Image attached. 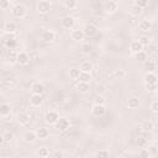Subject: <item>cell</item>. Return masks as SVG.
Wrapping results in <instances>:
<instances>
[{"instance_id":"6da1fadb","label":"cell","mask_w":158,"mask_h":158,"mask_svg":"<svg viewBox=\"0 0 158 158\" xmlns=\"http://www.w3.org/2000/svg\"><path fill=\"white\" fill-rule=\"evenodd\" d=\"M11 15L16 19H23L26 16V7L22 4H16L11 7Z\"/></svg>"},{"instance_id":"7a4b0ae2","label":"cell","mask_w":158,"mask_h":158,"mask_svg":"<svg viewBox=\"0 0 158 158\" xmlns=\"http://www.w3.org/2000/svg\"><path fill=\"white\" fill-rule=\"evenodd\" d=\"M51 7H52V5L47 0H41L36 5V10H37L38 14H47V12H49Z\"/></svg>"},{"instance_id":"3957f363","label":"cell","mask_w":158,"mask_h":158,"mask_svg":"<svg viewBox=\"0 0 158 158\" xmlns=\"http://www.w3.org/2000/svg\"><path fill=\"white\" fill-rule=\"evenodd\" d=\"M54 127H56V130H58V131H60V132H64V131H67V130L70 127V123H69V121H68L67 118L59 117L58 121L54 123Z\"/></svg>"},{"instance_id":"277c9868","label":"cell","mask_w":158,"mask_h":158,"mask_svg":"<svg viewBox=\"0 0 158 158\" xmlns=\"http://www.w3.org/2000/svg\"><path fill=\"white\" fill-rule=\"evenodd\" d=\"M58 118H59V114L57 111H53V110L47 111L46 115H44V121L49 125H54L58 121Z\"/></svg>"},{"instance_id":"5b68a950","label":"cell","mask_w":158,"mask_h":158,"mask_svg":"<svg viewBox=\"0 0 158 158\" xmlns=\"http://www.w3.org/2000/svg\"><path fill=\"white\" fill-rule=\"evenodd\" d=\"M60 25L65 30H72L74 27V25H75V19L73 16H64L60 20Z\"/></svg>"},{"instance_id":"8992f818","label":"cell","mask_w":158,"mask_h":158,"mask_svg":"<svg viewBox=\"0 0 158 158\" xmlns=\"http://www.w3.org/2000/svg\"><path fill=\"white\" fill-rule=\"evenodd\" d=\"M31 91L33 95H43L44 93V85L40 81H35L31 85Z\"/></svg>"},{"instance_id":"52a82bcc","label":"cell","mask_w":158,"mask_h":158,"mask_svg":"<svg viewBox=\"0 0 158 158\" xmlns=\"http://www.w3.org/2000/svg\"><path fill=\"white\" fill-rule=\"evenodd\" d=\"M30 62V56L26 52H19L16 57V63L20 65H27Z\"/></svg>"},{"instance_id":"ba28073f","label":"cell","mask_w":158,"mask_h":158,"mask_svg":"<svg viewBox=\"0 0 158 158\" xmlns=\"http://www.w3.org/2000/svg\"><path fill=\"white\" fill-rule=\"evenodd\" d=\"M105 112H106V107H105V105H95V104H94V106L91 107V114H93L94 116H96V117H101V116H104Z\"/></svg>"},{"instance_id":"9c48e42d","label":"cell","mask_w":158,"mask_h":158,"mask_svg":"<svg viewBox=\"0 0 158 158\" xmlns=\"http://www.w3.org/2000/svg\"><path fill=\"white\" fill-rule=\"evenodd\" d=\"M116 10H117V2L116 1L110 0V1H106L104 4V11L106 14H114Z\"/></svg>"},{"instance_id":"30bf717a","label":"cell","mask_w":158,"mask_h":158,"mask_svg":"<svg viewBox=\"0 0 158 158\" xmlns=\"http://www.w3.org/2000/svg\"><path fill=\"white\" fill-rule=\"evenodd\" d=\"M83 31H84V35H85V36L91 37V36H94V35L98 33V26L94 25V23H88V25L84 27Z\"/></svg>"},{"instance_id":"8fae6325","label":"cell","mask_w":158,"mask_h":158,"mask_svg":"<svg viewBox=\"0 0 158 158\" xmlns=\"http://www.w3.org/2000/svg\"><path fill=\"white\" fill-rule=\"evenodd\" d=\"M4 31H5L6 35H14V33L17 31V26H16L15 22L7 21V22H5V25H4Z\"/></svg>"},{"instance_id":"7c38bea8","label":"cell","mask_w":158,"mask_h":158,"mask_svg":"<svg viewBox=\"0 0 158 158\" xmlns=\"http://www.w3.org/2000/svg\"><path fill=\"white\" fill-rule=\"evenodd\" d=\"M138 30L142 32H149L152 30V22L149 20H142L138 23Z\"/></svg>"},{"instance_id":"4fadbf2b","label":"cell","mask_w":158,"mask_h":158,"mask_svg":"<svg viewBox=\"0 0 158 158\" xmlns=\"http://www.w3.org/2000/svg\"><path fill=\"white\" fill-rule=\"evenodd\" d=\"M70 37H72V40H74V41L79 42V41L84 40L85 35H84V31H83V30H79V28H77V30H73V31H72V33H70Z\"/></svg>"},{"instance_id":"5bb4252c","label":"cell","mask_w":158,"mask_h":158,"mask_svg":"<svg viewBox=\"0 0 158 158\" xmlns=\"http://www.w3.org/2000/svg\"><path fill=\"white\" fill-rule=\"evenodd\" d=\"M42 40H43L44 42H47V43L53 42V41L56 40V33H54L53 31H51V30H46V31L42 33Z\"/></svg>"},{"instance_id":"9a60e30c","label":"cell","mask_w":158,"mask_h":158,"mask_svg":"<svg viewBox=\"0 0 158 158\" xmlns=\"http://www.w3.org/2000/svg\"><path fill=\"white\" fill-rule=\"evenodd\" d=\"M16 120L20 125H27L30 122V115L27 112H19L16 116Z\"/></svg>"},{"instance_id":"2e32d148","label":"cell","mask_w":158,"mask_h":158,"mask_svg":"<svg viewBox=\"0 0 158 158\" xmlns=\"http://www.w3.org/2000/svg\"><path fill=\"white\" fill-rule=\"evenodd\" d=\"M10 112H11V106H10V104H7V102L0 104V116H1V117H7V116L10 115Z\"/></svg>"},{"instance_id":"e0dca14e","label":"cell","mask_w":158,"mask_h":158,"mask_svg":"<svg viewBox=\"0 0 158 158\" xmlns=\"http://www.w3.org/2000/svg\"><path fill=\"white\" fill-rule=\"evenodd\" d=\"M42 102H43V96H42V95H33V94H32V96L30 98V104H31L32 106H35V107L41 106Z\"/></svg>"},{"instance_id":"ac0fdd59","label":"cell","mask_w":158,"mask_h":158,"mask_svg":"<svg viewBox=\"0 0 158 158\" xmlns=\"http://www.w3.org/2000/svg\"><path fill=\"white\" fill-rule=\"evenodd\" d=\"M78 69L80 72H83V73H90V70L93 69V63L89 62V60H84V62L80 63V65H79Z\"/></svg>"},{"instance_id":"d6986e66","label":"cell","mask_w":158,"mask_h":158,"mask_svg":"<svg viewBox=\"0 0 158 158\" xmlns=\"http://www.w3.org/2000/svg\"><path fill=\"white\" fill-rule=\"evenodd\" d=\"M144 84H157V75L156 73H146L143 77Z\"/></svg>"},{"instance_id":"ffe728a7","label":"cell","mask_w":158,"mask_h":158,"mask_svg":"<svg viewBox=\"0 0 158 158\" xmlns=\"http://www.w3.org/2000/svg\"><path fill=\"white\" fill-rule=\"evenodd\" d=\"M127 106H128V109H131V110L138 109V107H139V99L136 98V96L130 98L128 101H127Z\"/></svg>"},{"instance_id":"44dd1931","label":"cell","mask_w":158,"mask_h":158,"mask_svg":"<svg viewBox=\"0 0 158 158\" xmlns=\"http://www.w3.org/2000/svg\"><path fill=\"white\" fill-rule=\"evenodd\" d=\"M35 132H36V137L40 138V139H46L48 137V135H49V132H48V130L46 127H40Z\"/></svg>"},{"instance_id":"7402d4cb","label":"cell","mask_w":158,"mask_h":158,"mask_svg":"<svg viewBox=\"0 0 158 158\" xmlns=\"http://www.w3.org/2000/svg\"><path fill=\"white\" fill-rule=\"evenodd\" d=\"M130 51H131L133 54H136V53L143 51V47L141 46V43H139L138 41H133V42H131V44H130Z\"/></svg>"},{"instance_id":"603a6c76","label":"cell","mask_w":158,"mask_h":158,"mask_svg":"<svg viewBox=\"0 0 158 158\" xmlns=\"http://www.w3.org/2000/svg\"><path fill=\"white\" fill-rule=\"evenodd\" d=\"M144 68H146L147 73H154V70H156V62L147 59L144 62Z\"/></svg>"},{"instance_id":"cb8c5ba5","label":"cell","mask_w":158,"mask_h":158,"mask_svg":"<svg viewBox=\"0 0 158 158\" xmlns=\"http://www.w3.org/2000/svg\"><path fill=\"white\" fill-rule=\"evenodd\" d=\"M23 139L26 141V142H35L36 139H37V137H36V132L35 131H27L25 135H23Z\"/></svg>"},{"instance_id":"d4e9b609","label":"cell","mask_w":158,"mask_h":158,"mask_svg":"<svg viewBox=\"0 0 158 158\" xmlns=\"http://www.w3.org/2000/svg\"><path fill=\"white\" fill-rule=\"evenodd\" d=\"M90 79H91V75H90V73H83V72H80V75H79V78H78V81H80V83H90Z\"/></svg>"},{"instance_id":"484cf974","label":"cell","mask_w":158,"mask_h":158,"mask_svg":"<svg viewBox=\"0 0 158 158\" xmlns=\"http://www.w3.org/2000/svg\"><path fill=\"white\" fill-rule=\"evenodd\" d=\"M141 127H142L143 131H152V130L154 128V123H153L151 120H146V121L142 122Z\"/></svg>"},{"instance_id":"4316f807","label":"cell","mask_w":158,"mask_h":158,"mask_svg":"<svg viewBox=\"0 0 158 158\" xmlns=\"http://www.w3.org/2000/svg\"><path fill=\"white\" fill-rule=\"evenodd\" d=\"M63 5H64V7L68 9V10H74V9L78 6V1H75V0H65V1L63 2Z\"/></svg>"},{"instance_id":"83f0119b","label":"cell","mask_w":158,"mask_h":158,"mask_svg":"<svg viewBox=\"0 0 158 158\" xmlns=\"http://www.w3.org/2000/svg\"><path fill=\"white\" fill-rule=\"evenodd\" d=\"M135 58H136L138 62H141V63H144V62L147 60L148 56H147V52H144V51H141V52H138V53H136V54H135Z\"/></svg>"},{"instance_id":"f1b7e54d","label":"cell","mask_w":158,"mask_h":158,"mask_svg":"<svg viewBox=\"0 0 158 158\" xmlns=\"http://www.w3.org/2000/svg\"><path fill=\"white\" fill-rule=\"evenodd\" d=\"M77 90L79 91V93H88L89 91V84L88 83H80V81H78V84H77Z\"/></svg>"},{"instance_id":"f546056e","label":"cell","mask_w":158,"mask_h":158,"mask_svg":"<svg viewBox=\"0 0 158 158\" xmlns=\"http://www.w3.org/2000/svg\"><path fill=\"white\" fill-rule=\"evenodd\" d=\"M144 149L147 151V153H148L149 156H156L157 152H158V148H157L156 144H147V146L144 147Z\"/></svg>"},{"instance_id":"4dcf8cb0","label":"cell","mask_w":158,"mask_h":158,"mask_svg":"<svg viewBox=\"0 0 158 158\" xmlns=\"http://www.w3.org/2000/svg\"><path fill=\"white\" fill-rule=\"evenodd\" d=\"M79 75H80V70H79L78 68H72V69L69 70V78H70L72 80H78Z\"/></svg>"},{"instance_id":"1f68e13d","label":"cell","mask_w":158,"mask_h":158,"mask_svg":"<svg viewBox=\"0 0 158 158\" xmlns=\"http://www.w3.org/2000/svg\"><path fill=\"white\" fill-rule=\"evenodd\" d=\"M95 158H110V153L106 149H100L95 153Z\"/></svg>"},{"instance_id":"d6a6232c","label":"cell","mask_w":158,"mask_h":158,"mask_svg":"<svg viewBox=\"0 0 158 158\" xmlns=\"http://www.w3.org/2000/svg\"><path fill=\"white\" fill-rule=\"evenodd\" d=\"M138 42L141 43V46H142V47H147V46L151 43V40H149V37H148V36H146V35H142V36L139 37Z\"/></svg>"},{"instance_id":"836d02e7","label":"cell","mask_w":158,"mask_h":158,"mask_svg":"<svg viewBox=\"0 0 158 158\" xmlns=\"http://www.w3.org/2000/svg\"><path fill=\"white\" fill-rule=\"evenodd\" d=\"M37 156L38 157H43V158H47L49 156V149L46 148V147H41L38 151H37Z\"/></svg>"},{"instance_id":"e575fe53","label":"cell","mask_w":158,"mask_h":158,"mask_svg":"<svg viewBox=\"0 0 158 158\" xmlns=\"http://www.w3.org/2000/svg\"><path fill=\"white\" fill-rule=\"evenodd\" d=\"M133 5L139 9H144L148 6V0H136V1H133Z\"/></svg>"},{"instance_id":"d590c367","label":"cell","mask_w":158,"mask_h":158,"mask_svg":"<svg viewBox=\"0 0 158 158\" xmlns=\"http://www.w3.org/2000/svg\"><path fill=\"white\" fill-rule=\"evenodd\" d=\"M2 137H4V141H5V142H10V141L14 138V133H12L11 131H5V132L2 133Z\"/></svg>"},{"instance_id":"8d00e7d4","label":"cell","mask_w":158,"mask_h":158,"mask_svg":"<svg viewBox=\"0 0 158 158\" xmlns=\"http://www.w3.org/2000/svg\"><path fill=\"white\" fill-rule=\"evenodd\" d=\"M144 88L148 93H156L157 91V84H144Z\"/></svg>"},{"instance_id":"74e56055","label":"cell","mask_w":158,"mask_h":158,"mask_svg":"<svg viewBox=\"0 0 158 158\" xmlns=\"http://www.w3.org/2000/svg\"><path fill=\"white\" fill-rule=\"evenodd\" d=\"M96 93H98L99 95L105 94V93H106V85H104V84H98V85H96Z\"/></svg>"},{"instance_id":"f35d334b","label":"cell","mask_w":158,"mask_h":158,"mask_svg":"<svg viewBox=\"0 0 158 158\" xmlns=\"http://www.w3.org/2000/svg\"><path fill=\"white\" fill-rule=\"evenodd\" d=\"M95 105H105V98L102 96V95H96L95 96Z\"/></svg>"},{"instance_id":"ab89813d","label":"cell","mask_w":158,"mask_h":158,"mask_svg":"<svg viewBox=\"0 0 158 158\" xmlns=\"http://www.w3.org/2000/svg\"><path fill=\"white\" fill-rule=\"evenodd\" d=\"M130 12H131L133 16H138V15H141V12H142V9H139V7L135 6V5H132V7H131Z\"/></svg>"},{"instance_id":"60d3db41","label":"cell","mask_w":158,"mask_h":158,"mask_svg":"<svg viewBox=\"0 0 158 158\" xmlns=\"http://www.w3.org/2000/svg\"><path fill=\"white\" fill-rule=\"evenodd\" d=\"M17 53H19V52H17L16 49H11L10 53H9V60H11V62H16Z\"/></svg>"},{"instance_id":"b9f144b4","label":"cell","mask_w":158,"mask_h":158,"mask_svg":"<svg viewBox=\"0 0 158 158\" xmlns=\"http://www.w3.org/2000/svg\"><path fill=\"white\" fill-rule=\"evenodd\" d=\"M125 75H126V72L123 70V69H116L115 70V77L116 78H118V79H122V78H125Z\"/></svg>"},{"instance_id":"7bdbcfd3","label":"cell","mask_w":158,"mask_h":158,"mask_svg":"<svg viewBox=\"0 0 158 158\" xmlns=\"http://www.w3.org/2000/svg\"><path fill=\"white\" fill-rule=\"evenodd\" d=\"M151 111L152 112H154V114H157L158 112V100H153L152 102H151Z\"/></svg>"},{"instance_id":"ee69618b","label":"cell","mask_w":158,"mask_h":158,"mask_svg":"<svg viewBox=\"0 0 158 158\" xmlns=\"http://www.w3.org/2000/svg\"><path fill=\"white\" fill-rule=\"evenodd\" d=\"M10 7V1L9 0H0V9L1 10H6Z\"/></svg>"},{"instance_id":"f6af8a7d","label":"cell","mask_w":158,"mask_h":158,"mask_svg":"<svg viewBox=\"0 0 158 158\" xmlns=\"http://www.w3.org/2000/svg\"><path fill=\"white\" fill-rule=\"evenodd\" d=\"M137 144L139 146V147H142V148H144L148 143H147V139L146 138H143V137H139L138 139H137Z\"/></svg>"},{"instance_id":"bcb514c9","label":"cell","mask_w":158,"mask_h":158,"mask_svg":"<svg viewBox=\"0 0 158 158\" xmlns=\"http://www.w3.org/2000/svg\"><path fill=\"white\" fill-rule=\"evenodd\" d=\"M90 52H91V46H90V44H84V46L81 47V53L88 54V53H90Z\"/></svg>"},{"instance_id":"7dc6e473","label":"cell","mask_w":158,"mask_h":158,"mask_svg":"<svg viewBox=\"0 0 158 158\" xmlns=\"http://www.w3.org/2000/svg\"><path fill=\"white\" fill-rule=\"evenodd\" d=\"M148 53H156V51H157V47H156V43H149L148 46Z\"/></svg>"},{"instance_id":"c3c4849f","label":"cell","mask_w":158,"mask_h":158,"mask_svg":"<svg viewBox=\"0 0 158 158\" xmlns=\"http://www.w3.org/2000/svg\"><path fill=\"white\" fill-rule=\"evenodd\" d=\"M139 158H149V154L147 153V151L144 148H142V151L139 152Z\"/></svg>"},{"instance_id":"681fc988","label":"cell","mask_w":158,"mask_h":158,"mask_svg":"<svg viewBox=\"0 0 158 158\" xmlns=\"http://www.w3.org/2000/svg\"><path fill=\"white\" fill-rule=\"evenodd\" d=\"M53 158H63V152L62 151H56L53 153Z\"/></svg>"},{"instance_id":"f907efd6","label":"cell","mask_w":158,"mask_h":158,"mask_svg":"<svg viewBox=\"0 0 158 158\" xmlns=\"http://www.w3.org/2000/svg\"><path fill=\"white\" fill-rule=\"evenodd\" d=\"M4 142H5V141H4V137H2V135H0V146H1Z\"/></svg>"},{"instance_id":"816d5d0a","label":"cell","mask_w":158,"mask_h":158,"mask_svg":"<svg viewBox=\"0 0 158 158\" xmlns=\"http://www.w3.org/2000/svg\"><path fill=\"white\" fill-rule=\"evenodd\" d=\"M1 90H2V85L0 84V91H1Z\"/></svg>"},{"instance_id":"f5cc1de1","label":"cell","mask_w":158,"mask_h":158,"mask_svg":"<svg viewBox=\"0 0 158 158\" xmlns=\"http://www.w3.org/2000/svg\"><path fill=\"white\" fill-rule=\"evenodd\" d=\"M37 158H43V157H38V156H37Z\"/></svg>"},{"instance_id":"db71d44e","label":"cell","mask_w":158,"mask_h":158,"mask_svg":"<svg viewBox=\"0 0 158 158\" xmlns=\"http://www.w3.org/2000/svg\"><path fill=\"white\" fill-rule=\"evenodd\" d=\"M0 158H7V157H0Z\"/></svg>"}]
</instances>
